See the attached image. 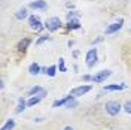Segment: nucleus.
I'll list each match as a JSON object with an SVG mask.
<instances>
[{
	"label": "nucleus",
	"instance_id": "f257e3e1",
	"mask_svg": "<svg viewBox=\"0 0 131 130\" xmlns=\"http://www.w3.org/2000/svg\"><path fill=\"white\" fill-rule=\"evenodd\" d=\"M104 108H106V112H107V114L112 115V117H115V115L119 114V111H121V108H122V106L119 105L118 102L110 100V102H107L106 105H104Z\"/></svg>",
	"mask_w": 131,
	"mask_h": 130
},
{
	"label": "nucleus",
	"instance_id": "f03ea898",
	"mask_svg": "<svg viewBox=\"0 0 131 130\" xmlns=\"http://www.w3.org/2000/svg\"><path fill=\"white\" fill-rule=\"evenodd\" d=\"M45 27L48 29L49 32H55V30H58L61 27V20L58 16H52V18H49L48 21L45 23Z\"/></svg>",
	"mask_w": 131,
	"mask_h": 130
},
{
	"label": "nucleus",
	"instance_id": "7ed1b4c3",
	"mask_svg": "<svg viewBox=\"0 0 131 130\" xmlns=\"http://www.w3.org/2000/svg\"><path fill=\"white\" fill-rule=\"evenodd\" d=\"M28 24H30V27H31L34 32H40L42 29L45 27V24H42L40 20H39L37 16H34V15H31L30 18H28Z\"/></svg>",
	"mask_w": 131,
	"mask_h": 130
},
{
	"label": "nucleus",
	"instance_id": "20e7f679",
	"mask_svg": "<svg viewBox=\"0 0 131 130\" xmlns=\"http://www.w3.org/2000/svg\"><path fill=\"white\" fill-rule=\"evenodd\" d=\"M97 61V48H91L88 52H86V64L88 67H92Z\"/></svg>",
	"mask_w": 131,
	"mask_h": 130
},
{
	"label": "nucleus",
	"instance_id": "39448f33",
	"mask_svg": "<svg viewBox=\"0 0 131 130\" xmlns=\"http://www.w3.org/2000/svg\"><path fill=\"white\" fill-rule=\"evenodd\" d=\"M91 85H82V87H76L70 91V94L74 96V97H78V96H83V94H86L88 91H91Z\"/></svg>",
	"mask_w": 131,
	"mask_h": 130
},
{
	"label": "nucleus",
	"instance_id": "423d86ee",
	"mask_svg": "<svg viewBox=\"0 0 131 130\" xmlns=\"http://www.w3.org/2000/svg\"><path fill=\"white\" fill-rule=\"evenodd\" d=\"M112 75L110 70H101V72H98L97 75H94L92 76V82H95V84H100V82L106 81V78H109Z\"/></svg>",
	"mask_w": 131,
	"mask_h": 130
},
{
	"label": "nucleus",
	"instance_id": "0eeeda50",
	"mask_svg": "<svg viewBox=\"0 0 131 130\" xmlns=\"http://www.w3.org/2000/svg\"><path fill=\"white\" fill-rule=\"evenodd\" d=\"M122 24H124V20H122V18H119L115 24H110L106 29V34H113V33H116L121 27H122Z\"/></svg>",
	"mask_w": 131,
	"mask_h": 130
},
{
	"label": "nucleus",
	"instance_id": "6e6552de",
	"mask_svg": "<svg viewBox=\"0 0 131 130\" xmlns=\"http://www.w3.org/2000/svg\"><path fill=\"white\" fill-rule=\"evenodd\" d=\"M28 94H30V96H39V97H45V96H46V90L36 85V87H33V88L28 90Z\"/></svg>",
	"mask_w": 131,
	"mask_h": 130
},
{
	"label": "nucleus",
	"instance_id": "1a4fd4ad",
	"mask_svg": "<svg viewBox=\"0 0 131 130\" xmlns=\"http://www.w3.org/2000/svg\"><path fill=\"white\" fill-rule=\"evenodd\" d=\"M28 6L31 9H46L48 8V5H46L45 0H34V2H30Z\"/></svg>",
	"mask_w": 131,
	"mask_h": 130
},
{
	"label": "nucleus",
	"instance_id": "9d476101",
	"mask_svg": "<svg viewBox=\"0 0 131 130\" xmlns=\"http://www.w3.org/2000/svg\"><path fill=\"white\" fill-rule=\"evenodd\" d=\"M30 43H31V39H30V38H24V39H21V41H19V43H18V47H16V48H18V51L24 52L25 49L30 47Z\"/></svg>",
	"mask_w": 131,
	"mask_h": 130
},
{
	"label": "nucleus",
	"instance_id": "9b49d317",
	"mask_svg": "<svg viewBox=\"0 0 131 130\" xmlns=\"http://www.w3.org/2000/svg\"><path fill=\"white\" fill-rule=\"evenodd\" d=\"M66 27H67L69 30H76V29H81V23H79L78 18H73V20H69V21H67Z\"/></svg>",
	"mask_w": 131,
	"mask_h": 130
},
{
	"label": "nucleus",
	"instance_id": "f8f14e48",
	"mask_svg": "<svg viewBox=\"0 0 131 130\" xmlns=\"http://www.w3.org/2000/svg\"><path fill=\"white\" fill-rule=\"evenodd\" d=\"M124 88H125L124 84H113V85H106L104 87L106 91H119V90H124Z\"/></svg>",
	"mask_w": 131,
	"mask_h": 130
},
{
	"label": "nucleus",
	"instance_id": "ddd939ff",
	"mask_svg": "<svg viewBox=\"0 0 131 130\" xmlns=\"http://www.w3.org/2000/svg\"><path fill=\"white\" fill-rule=\"evenodd\" d=\"M40 66L37 64V63H31L30 67H28V72L31 73V75H37V73H40Z\"/></svg>",
	"mask_w": 131,
	"mask_h": 130
},
{
	"label": "nucleus",
	"instance_id": "4468645a",
	"mask_svg": "<svg viewBox=\"0 0 131 130\" xmlns=\"http://www.w3.org/2000/svg\"><path fill=\"white\" fill-rule=\"evenodd\" d=\"M15 18H16V20H24V18H27V9H25V8L18 9V11H16V14H15Z\"/></svg>",
	"mask_w": 131,
	"mask_h": 130
},
{
	"label": "nucleus",
	"instance_id": "2eb2a0df",
	"mask_svg": "<svg viewBox=\"0 0 131 130\" xmlns=\"http://www.w3.org/2000/svg\"><path fill=\"white\" fill-rule=\"evenodd\" d=\"M72 97V94H69L67 97H64V99H60V100H55L54 103H52V106L54 108H58V106H63V105H66L67 102H69V99Z\"/></svg>",
	"mask_w": 131,
	"mask_h": 130
},
{
	"label": "nucleus",
	"instance_id": "dca6fc26",
	"mask_svg": "<svg viewBox=\"0 0 131 130\" xmlns=\"http://www.w3.org/2000/svg\"><path fill=\"white\" fill-rule=\"evenodd\" d=\"M14 127H15V120H12V118H10V120H8L6 124L2 127V130H12Z\"/></svg>",
	"mask_w": 131,
	"mask_h": 130
},
{
	"label": "nucleus",
	"instance_id": "f3484780",
	"mask_svg": "<svg viewBox=\"0 0 131 130\" xmlns=\"http://www.w3.org/2000/svg\"><path fill=\"white\" fill-rule=\"evenodd\" d=\"M25 106H27V102L21 97V99H19V103H18V108H16V112H18V114H19V112H23V111L25 109Z\"/></svg>",
	"mask_w": 131,
	"mask_h": 130
},
{
	"label": "nucleus",
	"instance_id": "a211bd4d",
	"mask_svg": "<svg viewBox=\"0 0 131 130\" xmlns=\"http://www.w3.org/2000/svg\"><path fill=\"white\" fill-rule=\"evenodd\" d=\"M40 99H42V97H39V96L28 99V100H27V106H34L36 103H39V102H40Z\"/></svg>",
	"mask_w": 131,
	"mask_h": 130
},
{
	"label": "nucleus",
	"instance_id": "6ab92c4d",
	"mask_svg": "<svg viewBox=\"0 0 131 130\" xmlns=\"http://www.w3.org/2000/svg\"><path fill=\"white\" fill-rule=\"evenodd\" d=\"M66 106H67V108H76V106H78V102L74 100V96H72V97L69 99V102L66 103Z\"/></svg>",
	"mask_w": 131,
	"mask_h": 130
},
{
	"label": "nucleus",
	"instance_id": "aec40b11",
	"mask_svg": "<svg viewBox=\"0 0 131 130\" xmlns=\"http://www.w3.org/2000/svg\"><path fill=\"white\" fill-rule=\"evenodd\" d=\"M55 72H57V67L55 66H49L48 67V76H54Z\"/></svg>",
	"mask_w": 131,
	"mask_h": 130
},
{
	"label": "nucleus",
	"instance_id": "412c9836",
	"mask_svg": "<svg viewBox=\"0 0 131 130\" xmlns=\"http://www.w3.org/2000/svg\"><path fill=\"white\" fill-rule=\"evenodd\" d=\"M124 109H125V112H127V114H131V100L125 102V105H124Z\"/></svg>",
	"mask_w": 131,
	"mask_h": 130
},
{
	"label": "nucleus",
	"instance_id": "4be33fe9",
	"mask_svg": "<svg viewBox=\"0 0 131 130\" xmlns=\"http://www.w3.org/2000/svg\"><path fill=\"white\" fill-rule=\"evenodd\" d=\"M78 15H79V14H78L76 11H72V12H69V14H67V21H69V20H73L74 16H78Z\"/></svg>",
	"mask_w": 131,
	"mask_h": 130
},
{
	"label": "nucleus",
	"instance_id": "5701e85b",
	"mask_svg": "<svg viewBox=\"0 0 131 130\" xmlns=\"http://www.w3.org/2000/svg\"><path fill=\"white\" fill-rule=\"evenodd\" d=\"M60 72H66V66H64V58H60Z\"/></svg>",
	"mask_w": 131,
	"mask_h": 130
},
{
	"label": "nucleus",
	"instance_id": "b1692460",
	"mask_svg": "<svg viewBox=\"0 0 131 130\" xmlns=\"http://www.w3.org/2000/svg\"><path fill=\"white\" fill-rule=\"evenodd\" d=\"M48 39H49L48 36H42V38H39V39H37V42H36V45H40V43H43L45 41H48Z\"/></svg>",
	"mask_w": 131,
	"mask_h": 130
},
{
	"label": "nucleus",
	"instance_id": "393cba45",
	"mask_svg": "<svg viewBox=\"0 0 131 130\" xmlns=\"http://www.w3.org/2000/svg\"><path fill=\"white\" fill-rule=\"evenodd\" d=\"M83 81H92V76H90V75H83Z\"/></svg>",
	"mask_w": 131,
	"mask_h": 130
},
{
	"label": "nucleus",
	"instance_id": "a878e982",
	"mask_svg": "<svg viewBox=\"0 0 131 130\" xmlns=\"http://www.w3.org/2000/svg\"><path fill=\"white\" fill-rule=\"evenodd\" d=\"M101 39H103V38H97L95 41L92 42V45H95V43H98V42H101Z\"/></svg>",
	"mask_w": 131,
	"mask_h": 130
},
{
	"label": "nucleus",
	"instance_id": "bb28decb",
	"mask_svg": "<svg viewBox=\"0 0 131 130\" xmlns=\"http://www.w3.org/2000/svg\"><path fill=\"white\" fill-rule=\"evenodd\" d=\"M66 6H67V8H73V3H70V2H67V3H66Z\"/></svg>",
	"mask_w": 131,
	"mask_h": 130
},
{
	"label": "nucleus",
	"instance_id": "cd10ccee",
	"mask_svg": "<svg viewBox=\"0 0 131 130\" xmlns=\"http://www.w3.org/2000/svg\"><path fill=\"white\" fill-rule=\"evenodd\" d=\"M64 130H73V127H70V126H67V127H64Z\"/></svg>",
	"mask_w": 131,
	"mask_h": 130
}]
</instances>
